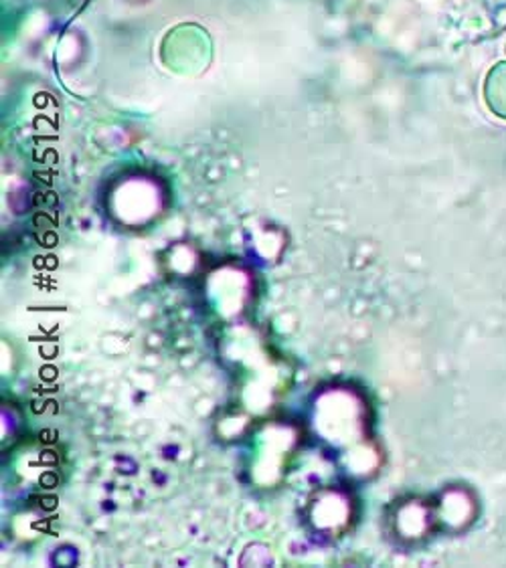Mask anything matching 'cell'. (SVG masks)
Listing matches in <instances>:
<instances>
[{
  "label": "cell",
  "instance_id": "obj_1",
  "mask_svg": "<svg viewBox=\"0 0 506 568\" xmlns=\"http://www.w3.org/2000/svg\"><path fill=\"white\" fill-rule=\"evenodd\" d=\"M484 102L496 118L506 120V61L496 63L484 80Z\"/></svg>",
  "mask_w": 506,
  "mask_h": 568
}]
</instances>
